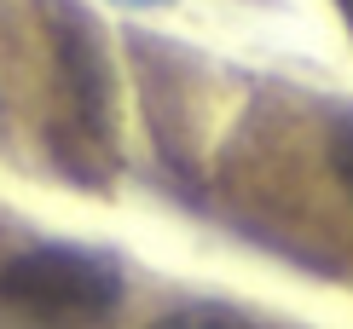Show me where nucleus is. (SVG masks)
Segmentation results:
<instances>
[{
	"label": "nucleus",
	"instance_id": "1",
	"mask_svg": "<svg viewBox=\"0 0 353 329\" xmlns=\"http://www.w3.org/2000/svg\"><path fill=\"white\" fill-rule=\"evenodd\" d=\"M47 12V35H52V64L58 87H64V116L52 122L47 145L76 185H105V173L116 168V76L99 23L81 0H41Z\"/></svg>",
	"mask_w": 353,
	"mask_h": 329
},
{
	"label": "nucleus",
	"instance_id": "2",
	"mask_svg": "<svg viewBox=\"0 0 353 329\" xmlns=\"http://www.w3.org/2000/svg\"><path fill=\"white\" fill-rule=\"evenodd\" d=\"M122 301V272L93 248L41 243L0 260V318L29 329H81L110 318Z\"/></svg>",
	"mask_w": 353,
	"mask_h": 329
},
{
	"label": "nucleus",
	"instance_id": "3",
	"mask_svg": "<svg viewBox=\"0 0 353 329\" xmlns=\"http://www.w3.org/2000/svg\"><path fill=\"white\" fill-rule=\"evenodd\" d=\"M145 329H267V323L249 318V312L220 306V301H197V306H174L163 318H151Z\"/></svg>",
	"mask_w": 353,
	"mask_h": 329
},
{
	"label": "nucleus",
	"instance_id": "4",
	"mask_svg": "<svg viewBox=\"0 0 353 329\" xmlns=\"http://www.w3.org/2000/svg\"><path fill=\"white\" fill-rule=\"evenodd\" d=\"M330 173H336V185H342L347 191V197H353V127H336L330 133Z\"/></svg>",
	"mask_w": 353,
	"mask_h": 329
},
{
	"label": "nucleus",
	"instance_id": "5",
	"mask_svg": "<svg viewBox=\"0 0 353 329\" xmlns=\"http://www.w3.org/2000/svg\"><path fill=\"white\" fill-rule=\"evenodd\" d=\"M336 12H342V23L353 29V0H336Z\"/></svg>",
	"mask_w": 353,
	"mask_h": 329
},
{
	"label": "nucleus",
	"instance_id": "6",
	"mask_svg": "<svg viewBox=\"0 0 353 329\" xmlns=\"http://www.w3.org/2000/svg\"><path fill=\"white\" fill-rule=\"evenodd\" d=\"M116 6H174V0H116Z\"/></svg>",
	"mask_w": 353,
	"mask_h": 329
},
{
	"label": "nucleus",
	"instance_id": "7",
	"mask_svg": "<svg viewBox=\"0 0 353 329\" xmlns=\"http://www.w3.org/2000/svg\"><path fill=\"white\" fill-rule=\"evenodd\" d=\"M0 116H6V110H0Z\"/></svg>",
	"mask_w": 353,
	"mask_h": 329
}]
</instances>
